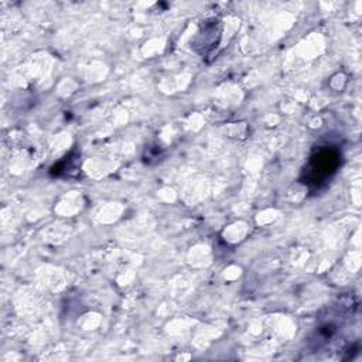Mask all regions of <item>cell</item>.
<instances>
[{
  "label": "cell",
  "instance_id": "obj_1",
  "mask_svg": "<svg viewBox=\"0 0 362 362\" xmlns=\"http://www.w3.org/2000/svg\"><path fill=\"white\" fill-rule=\"evenodd\" d=\"M339 154L337 151H332L331 148H321L317 151L315 156L311 157L310 165H311V177L315 181L317 177L320 180H325L329 177L331 173L335 171L338 165Z\"/></svg>",
  "mask_w": 362,
  "mask_h": 362
}]
</instances>
